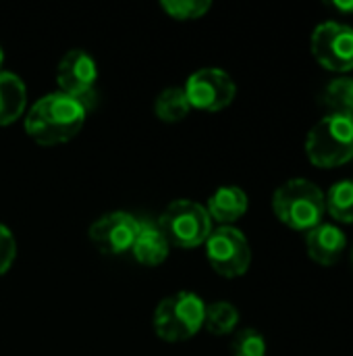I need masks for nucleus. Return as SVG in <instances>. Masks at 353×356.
<instances>
[{
  "instance_id": "nucleus-1",
  "label": "nucleus",
  "mask_w": 353,
  "mask_h": 356,
  "mask_svg": "<svg viewBox=\"0 0 353 356\" xmlns=\"http://www.w3.org/2000/svg\"><path fill=\"white\" fill-rule=\"evenodd\" d=\"M87 108L62 94L52 92L42 96L25 117L27 136L40 146H58L73 140L85 125Z\"/></svg>"
},
{
  "instance_id": "nucleus-2",
  "label": "nucleus",
  "mask_w": 353,
  "mask_h": 356,
  "mask_svg": "<svg viewBox=\"0 0 353 356\" xmlns=\"http://www.w3.org/2000/svg\"><path fill=\"white\" fill-rule=\"evenodd\" d=\"M273 211L281 223L295 232H310L322 223L327 213L322 190L304 177H295L277 188L273 196Z\"/></svg>"
},
{
  "instance_id": "nucleus-3",
  "label": "nucleus",
  "mask_w": 353,
  "mask_h": 356,
  "mask_svg": "<svg viewBox=\"0 0 353 356\" xmlns=\"http://www.w3.org/2000/svg\"><path fill=\"white\" fill-rule=\"evenodd\" d=\"M306 154L314 167L335 169L353 159V115H327L306 138Z\"/></svg>"
},
{
  "instance_id": "nucleus-4",
  "label": "nucleus",
  "mask_w": 353,
  "mask_h": 356,
  "mask_svg": "<svg viewBox=\"0 0 353 356\" xmlns=\"http://www.w3.org/2000/svg\"><path fill=\"white\" fill-rule=\"evenodd\" d=\"M206 302L193 292H177L162 298L154 311V332L164 342L191 340L204 327Z\"/></svg>"
},
{
  "instance_id": "nucleus-5",
  "label": "nucleus",
  "mask_w": 353,
  "mask_h": 356,
  "mask_svg": "<svg viewBox=\"0 0 353 356\" xmlns=\"http://www.w3.org/2000/svg\"><path fill=\"white\" fill-rule=\"evenodd\" d=\"M158 225L171 246L185 250L206 244L212 234V219L208 217L206 207L187 198L173 200L162 211Z\"/></svg>"
},
{
  "instance_id": "nucleus-6",
  "label": "nucleus",
  "mask_w": 353,
  "mask_h": 356,
  "mask_svg": "<svg viewBox=\"0 0 353 356\" xmlns=\"http://www.w3.org/2000/svg\"><path fill=\"white\" fill-rule=\"evenodd\" d=\"M206 257L214 273L223 277H241L252 265V248L243 232L233 225L216 227L206 240Z\"/></svg>"
},
{
  "instance_id": "nucleus-7",
  "label": "nucleus",
  "mask_w": 353,
  "mask_h": 356,
  "mask_svg": "<svg viewBox=\"0 0 353 356\" xmlns=\"http://www.w3.org/2000/svg\"><path fill=\"white\" fill-rule=\"evenodd\" d=\"M185 96L191 108L216 113L227 108L237 94L233 77L218 67H204L191 73L185 81Z\"/></svg>"
},
{
  "instance_id": "nucleus-8",
  "label": "nucleus",
  "mask_w": 353,
  "mask_h": 356,
  "mask_svg": "<svg viewBox=\"0 0 353 356\" xmlns=\"http://www.w3.org/2000/svg\"><path fill=\"white\" fill-rule=\"evenodd\" d=\"M98 81V65L94 56L83 48H73L62 54L56 67L58 92L79 100L87 111L94 102V90Z\"/></svg>"
},
{
  "instance_id": "nucleus-9",
  "label": "nucleus",
  "mask_w": 353,
  "mask_h": 356,
  "mask_svg": "<svg viewBox=\"0 0 353 356\" xmlns=\"http://www.w3.org/2000/svg\"><path fill=\"white\" fill-rule=\"evenodd\" d=\"M314 58L329 71L353 69V27L337 21L320 23L310 40Z\"/></svg>"
},
{
  "instance_id": "nucleus-10",
  "label": "nucleus",
  "mask_w": 353,
  "mask_h": 356,
  "mask_svg": "<svg viewBox=\"0 0 353 356\" xmlns=\"http://www.w3.org/2000/svg\"><path fill=\"white\" fill-rule=\"evenodd\" d=\"M135 234H137V219L125 211L106 213L100 219H96L89 227L92 244L102 254H110V257H121L125 252H131Z\"/></svg>"
},
{
  "instance_id": "nucleus-11",
  "label": "nucleus",
  "mask_w": 353,
  "mask_h": 356,
  "mask_svg": "<svg viewBox=\"0 0 353 356\" xmlns=\"http://www.w3.org/2000/svg\"><path fill=\"white\" fill-rule=\"evenodd\" d=\"M171 244L164 238L158 221L137 219V234L131 246L133 259L144 267H158L169 259Z\"/></svg>"
},
{
  "instance_id": "nucleus-12",
  "label": "nucleus",
  "mask_w": 353,
  "mask_h": 356,
  "mask_svg": "<svg viewBox=\"0 0 353 356\" xmlns=\"http://www.w3.org/2000/svg\"><path fill=\"white\" fill-rule=\"evenodd\" d=\"M345 246H347V238L337 225L320 223L314 229L306 232L308 257L322 267L335 265L343 257Z\"/></svg>"
},
{
  "instance_id": "nucleus-13",
  "label": "nucleus",
  "mask_w": 353,
  "mask_h": 356,
  "mask_svg": "<svg viewBox=\"0 0 353 356\" xmlns=\"http://www.w3.org/2000/svg\"><path fill=\"white\" fill-rule=\"evenodd\" d=\"M206 211L221 227L233 225L248 213V194L237 186H223L208 198Z\"/></svg>"
},
{
  "instance_id": "nucleus-14",
  "label": "nucleus",
  "mask_w": 353,
  "mask_h": 356,
  "mask_svg": "<svg viewBox=\"0 0 353 356\" xmlns=\"http://www.w3.org/2000/svg\"><path fill=\"white\" fill-rule=\"evenodd\" d=\"M27 104V88L23 79L10 71H0V125L15 123Z\"/></svg>"
},
{
  "instance_id": "nucleus-15",
  "label": "nucleus",
  "mask_w": 353,
  "mask_h": 356,
  "mask_svg": "<svg viewBox=\"0 0 353 356\" xmlns=\"http://www.w3.org/2000/svg\"><path fill=\"white\" fill-rule=\"evenodd\" d=\"M191 104L185 96L183 88H166L158 94L154 102V113L160 121L164 123H179L189 117Z\"/></svg>"
},
{
  "instance_id": "nucleus-16",
  "label": "nucleus",
  "mask_w": 353,
  "mask_h": 356,
  "mask_svg": "<svg viewBox=\"0 0 353 356\" xmlns=\"http://www.w3.org/2000/svg\"><path fill=\"white\" fill-rule=\"evenodd\" d=\"M329 215L339 223H353V177L333 184L325 196Z\"/></svg>"
},
{
  "instance_id": "nucleus-17",
  "label": "nucleus",
  "mask_w": 353,
  "mask_h": 356,
  "mask_svg": "<svg viewBox=\"0 0 353 356\" xmlns=\"http://www.w3.org/2000/svg\"><path fill=\"white\" fill-rule=\"evenodd\" d=\"M239 323V311L235 305L227 300H218L212 305H206L204 313V330L212 336H227L233 334V330Z\"/></svg>"
},
{
  "instance_id": "nucleus-18",
  "label": "nucleus",
  "mask_w": 353,
  "mask_h": 356,
  "mask_svg": "<svg viewBox=\"0 0 353 356\" xmlns=\"http://www.w3.org/2000/svg\"><path fill=\"white\" fill-rule=\"evenodd\" d=\"M322 104L331 115H353V79L337 77L322 92Z\"/></svg>"
},
{
  "instance_id": "nucleus-19",
  "label": "nucleus",
  "mask_w": 353,
  "mask_h": 356,
  "mask_svg": "<svg viewBox=\"0 0 353 356\" xmlns=\"http://www.w3.org/2000/svg\"><path fill=\"white\" fill-rule=\"evenodd\" d=\"M162 10L177 19V21H196V19H202L212 2L210 0H162L160 2Z\"/></svg>"
},
{
  "instance_id": "nucleus-20",
  "label": "nucleus",
  "mask_w": 353,
  "mask_h": 356,
  "mask_svg": "<svg viewBox=\"0 0 353 356\" xmlns=\"http://www.w3.org/2000/svg\"><path fill=\"white\" fill-rule=\"evenodd\" d=\"M231 356H266V340L258 330H241L231 344Z\"/></svg>"
},
{
  "instance_id": "nucleus-21",
  "label": "nucleus",
  "mask_w": 353,
  "mask_h": 356,
  "mask_svg": "<svg viewBox=\"0 0 353 356\" xmlns=\"http://www.w3.org/2000/svg\"><path fill=\"white\" fill-rule=\"evenodd\" d=\"M15 257H17V242L10 229L0 223V275H4L12 267Z\"/></svg>"
},
{
  "instance_id": "nucleus-22",
  "label": "nucleus",
  "mask_w": 353,
  "mask_h": 356,
  "mask_svg": "<svg viewBox=\"0 0 353 356\" xmlns=\"http://www.w3.org/2000/svg\"><path fill=\"white\" fill-rule=\"evenodd\" d=\"M333 6H335L339 13H343V15H352L353 13V0L352 2H341V0H337V2H333Z\"/></svg>"
},
{
  "instance_id": "nucleus-23",
  "label": "nucleus",
  "mask_w": 353,
  "mask_h": 356,
  "mask_svg": "<svg viewBox=\"0 0 353 356\" xmlns=\"http://www.w3.org/2000/svg\"><path fill=\"white\" fill-rule=\"evenodd\" d=\"M2 65H4V50H2V46H0V71H2Z\"/></svg>"
},
{
  "instance_id": "nucleus-24",
  "label": "nucleus",
  "mask_w": 353,
  "mask_h": 356,
  "mask_svg": "<svg viewBox=\"0 0 353 356\" xmlns=\"http://www.w3.org/2000/svg\"><path fill=\"white\" fill-rule=\"evenodd\" d=\"M352 259H353V257H352Z\"/></svg>"
}]
</instances>
